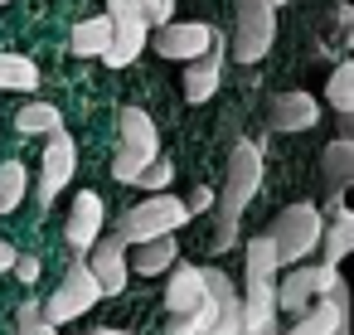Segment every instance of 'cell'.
Wrapping results in <instances>:
<instances>
[{
    "mask_svg": "<svg viewBox=\"0 0 354 335\" xmlns=\"http://www.w3.org/2000/svg\"><path fill=\"white\" fill-rule=\"evenodd\" d=\"M97 233H102V199H97L93 190H83V194L73 199V214H68L64 238H68V248H73V253H88Z\"/></svg>",
    "mask_w": 354,
    "mask_h": 335,
    "instance_id": "e0dca14e",
    "label": "cell"
},
{
    "mask_svg": "<svg viewBox=\"0 0 354 335\" xmlns=\"http://www.w3.org/2000/svg\"><path fill=\"white\" fill-rule=\"evenodd\" d=\"M257 185H262V151L252 146V141H238L233 151H228V175H223V190L214 194V214H218V228H214V253H228L238 238V214L252 204V194H257Z\"/></svg>",
    "mask_w": 354,
    "mask_h": 335,
    "instance_id": "7a4b0ae2",
    "label": "cell"
},
{
    "mask_svg": "<svg viewBox=\"0 0 354 335\" xmlns=\"http://www.w3.org/2000/svg\"><path fill=\"white\" fill-rule=\"evenodd\" d=\"M267 127L272 132H306V127H315V98H306V93H272V102H267Z\"/></svg>",
    "mask_w": 354,
    "mask_h": 335,
    "instance_id": "9a60e30c",
    "label": "cell"
},
{
    "mask_svg": "<svg viewBox=\"0 0 354 335\" xmlns=\"http://www.w3.org/2000/svg\"><path fill=\"white\" fill-rule=\"evenodd\" d=\"M15 127H20L25 136H35V132H54V127H64V117H59V107H49V102H25V107L15 112Z\"/></svg>",
    "mask_w": 354,
    "mask_h": 335,
    "instance_id": "484cf974",
    "label": "cell"
},
{
    "mask_svg": "<svg viewBox=\"0 0 354 335\" xmlns=\"http://www.w3.org/2000/svg\"><path fill=\"white\" fill-rule=\"evenodd\" d=\"M25 185H30V170H25L20 161H6V165H0V214H15V209H20Z\"/></svg>",
    "mask_w": 354,
    "mask_h": 335,
    "instance_id": "d4e9b609",
    "label": "cell"
},
{
    "mask_svg": "<svg viewBox=\"0 0 354 335\" xmlns=\"http://www.w3.org/2000/svg\"><path fill=\"white\" fill-rule=\"evenodd\" d=\"M88 335H127V330H112V325H102V330H88Z\"/></svg>",
    "mask_w": 354,
    "mask_h": 335,
    "instance_id": "1f68e13d",
    "label": "cell"
},
{
    "mask_svg": "<svg viewBox=\"0 0 354 335\" xmlns=\"http://www.w3.org/2000/svg\"><path fill=\"white\" fill-rule=\"evenodd\" d=\"M335 277H339V272H335L330 262H320V267H296V272H286V282L277 287V306H281L286 316H301L315 296L330 291Z\"/></svg>",
    "mask_w": 354,
    "mask_h": 335,
    "instance_id": "9c48e42d",
    "label": "cell"
},
{
    "mask_svg": "<svg viewBox=\"0 0 354 335\" xmlns=\"http://www.w3.org/2000/svg\"><path fill=\"white\" fill-rule=\"evenodd\" d=\"M354 180V141L349 136H335L320 156V190H325V204H335Z\"/></svg>",
    "mask_w": 354,
    "mask_h": 335,
    "instance_id": "5bb4252c",
    "label": "cell"
},
{
    "mask_svg": "<svg viewBox=\"0 0 354 335\" xmlns=\"http://www.w3.org/2000/svg\"><path fill=\"white\" fill-rule=\"evenodd\" d=\"M10 272H15L20 282H35V277H39V262H35V257H20V253H15V262H10Z\"/></svg>",
    "mask_w": 354,
    "mask_h": 335,
    "instance_id": "f1b7e54d",
    "label": "cell"
},
{
    "mask_svg": "<svg viewBox=\"0 0 354 335\" xmlns=\"http://www.w3.org/2000/svg\"><path fill=\"white\" fill-rule=\"evenodd\" d=\"M320 209L315 204H286L252 243H248V277H277V267L301 262L320 243Z\"/></svg>",
    "mask_w": 354,
    "mask_h": 335,
    "instance_id": "6da1fadb",
    "label": "cell"
},
{
    "mask_svg": "<svg viewBox=\"0 0 354 335\" xmlns=\"http://www.w3.org/2000/svg\"><path fill=\"white\" fill-rule=\"evenodd\" d=\"M107 39H112V15L83 20V25L73 30V54H78V59H97V54L107 49Z\"/></svg>",
    "mask_w": 354,
    "mask_h": 335,
    "instance_id": "603a6c76",
    "label": "cell"
},
{
    "mask_svg": "<svg viewBox=\"0 0 354 335\" xmlns=\"http://www.w3.org/2000/svg\"><path fill=\"white\" fill-rule=\"evenodd\" d=\"M330 214H335V224H330V228H320V243H315V248H320V257L335 267V262L354 248V219H349V209H344L339 199L330 204Z\"/></svg>",
    "mask_w": 354,
    "mask_h": 335,
    "instance_id": "44dd1931",
    "label": "cell"
},
{
    "mask_svg": "<svg viewBox=\"0 0 354 335\" xmlns=\"http://www.w3.org/2000/svg\"><path fill=\"white\" fill-rule=\"evenodd\" d=\"M223 35L218 30H209V44L189 59V73H185V98L189 102H209L214 93H218V78H223Z\"/></svg>",
    "mask_w": 354,
    "mask_h": 335,
    "instance_id": "30bf717a",
    "label": "cell"
},
{
    "mask_svg": "<svg viewBox=\"0 0 354 335\" xmlns=\"http://www.w3.org/2000/svg\"><path fill=\"white\" fill-rule=\"evenodd\" d=\"M272 6H286V0H272Z\"/></svg>",
    "mask_w": 354,
    "mask_h": 335,
    "instance_id": "d6a6232c",
    "label": "cell"
},
{
    "mask_svg": "<svg viewBox=\"0 0 354 335\" xmlns=\"http://www.w3.org/2000/svg\"><path fill=\"white\" fill-rule=\"evenodd\" d=\"M286 335H349V287L335 277L330 291H325V301L315 296V306H306L301 320Z\"/></svg>",
    "mask_w": 354,
    "mask_h": 335,
    "instance_id": "52a82bcc",
    "label": "cell"
},
{
    "mask_svg": "<svg viewBox=\"0 0 354 335\" xmlns=\"http://www.w3.org/2000/svg\"><path fill=\"white\" fill-rule=\"evenodd\" d=\"M107 15L112 20L117 15H136V20H146V30H156V25H165L175 15V0H107Z\"/></svg>",
    "mask_w": 354,
    "mask_h": 335,
    "instance_id": "7402d4cb",
    "label": "cell"
},
{
    "mask_svg": "<svg viewBox=\"0 0 354 335\" xmlns=\"http://www.w3.org/2000/svg\"><path fill=\"white\" fill-rule=\"evenodd\" d=\"M185 204H189V214H194V209H209V204H214V194H209V190L199 185V190H194V194H189Z\"/></svg>",
    "mask_w": 354,
    "mask_h": 335,
    "instance_id": "f546056e",
    "label": "cell"
},
{
    "mask_svg": "<svg viewBox=\"0 0 354 335\" xmlns=\"http://www.w3.org/2000/svg\"><path fill=\"white\" fill-rule=\"evenodd\" d=\"M0 6H10V0H0Z\"/></svg>",
    "mask_w": 354,
    "mask_h": 335,
    "instance_id": "836d02e7",
    "label": "cell"
},
{
    "mask_svg": "<svg viewBox=\"0 0 354 335\" xmlns=\"http://www.w3.org/2000/svg\"><path fill=\"white\" fill-rule=\"evenodd\" d=\"M141 49H146V20L117 15V20H112V39H107V49H102L97 59H107L112 69H127V64H136Z\"/></svg>",
    "mask_w": 354,
    "mask_h": 335,
    "instance_id": "2e32d148",
    "label": "cell"
},
{
    "mask_svg": "<svg viewBox=\"0 0 354 335\" xmlns=\"http://www.w3.org/2000/svg\"><path fill=\"white\" fill-rule=\"evenodd\" d=\"M170 267H175V262H170ZM165 311H214V301H209V287H204L199 267H175V272H170Z\"/></svg>",
    "mask_w": 354,
    "mask_h": 335,
    "instance_id": "ac0fdd59",
    "label": "cell"
},
{
    "mask_svg": "<svg viewBox=\"0 0 354 335\" xmlns=\"http://www.w3.org/2000/svg\"><path fill=\"white\" fill-rule=\"evenodd\" d=\"M88 267H93V277H97V287H102V296H117L122 287H127V238L122 233H112V238H93V257H88Z\"/></svg>",
    "mask_w": 354,
    "mask_h": 335,
    "instance_id": "7c38bea8",
    "label": "cell"
},
{
    "mask_svg": "<svg viewBox=\"0 0 354 335\" xmlns=\"http://www.w3.org/2000/svg\"><path fill=\"white\" fill-rule=\"evenodd\" d=\"M151 156H160L156 122H151L141 107H122V117H117V161H112V180L131 185L136 170H141Z\"/></svg>",
    "mask_w": 354,
    "mask_h": 335,
    "instance_id": "3957f363",
    "label": "cell"
},
{
    "mask_svg": "<svg viewBox=\"0 0 354 335\" xmlns=\"http://www.w3.org/2000/svg\"><path fill=\"white\" fill-rule=\"evenodd\" d=\"M160 35H156V49H160V59H194L204 44H209V25H156Z\"/></svg>",
    "mask_w": 354,
    "mask_h": 335,
    "instance_id": "d6986e66",
    "label": "cell"
},
{
    "mask_svg": "<svg viewBox=\"0 0 354 335\" xmlns=\"http://www.w3.org/2000/svg\"><path fill=\"white\" fill-rule=\"evenodd\" d=\"M20 335H59V325H49L35 301H25V306H20Z\"/></svg>",
    "mask_w": 354,
    "mask_h": 335,
    "instance_id": "83f0119b",
    "label": "cell"
},
{
    "mask_svg": "<svg viewBox=\"0 0 354 335\" xmlns=\"http://www.w3.org/2000/svg\"><path fill=\"white\" fill-rule=\"evenodd\" d=\"M175 238L170 233H156V238H141L131 253H127V267L131 272H141V277H156V272H165L170 262H175Z\"/></svg>",
    "mask_w": 354,
    "mask_h": 335,
    "instance_id": "ffe728a7",
    "label": "cell"
},
{
    "mask_svg": "<svg viewBox=\"0 0 354 335\" xmlns=\"http://www.w3.org/2000/svg\"><path fill=\"white\" fill-rule=\"evenodd\" d=\"M35 83H39L35 59H25V54H0V88H10V93H30Z\"/></svg>",
    "mask_w": 354,
    "mask_h": 335,
    "instance_id": "cb8c5ba5",
    "label": "cell"
},
{
    "mask_svg": "<svg viewBox=\"0 0 354 335\" xmlns=\"http://www.w3.org/2000/svg\"><path fill=\"white\" fill-rule=\"evenodd\" d=\"M204 287H209V301H214V325L209 335H238L243 330V296H238V282L223 272V267H199Z\"/></svg>",
    "mask_w": 354,
    "mask_h": 335,
    "instance_id": "ba28073f",
    "label": "cell"
},
{
    "mask_svg": "<svg viewBox=\"0 0 354 335\" xmlns=\"http://www.w3.org/2000/svg\"><path fill=\"white\" fill-rule=\"evenodd\" d=\"M233 10H238L233 54H238V64H257V59L272 49V35H277V6H272V0H233Z\"/></svg>",
    "mask_w": 354,
    "mask_h": 335,
    "instance_id": "8992f818",
    "label": "cell"
},
{
    "mask_svg": "<svg viewBox=\"0 0 354 335\" xmlns=\"http://www.w3.org/2000/svg\"><path fill=\"white\" fill-rule=\"evenodd\" d=\"M97 296H102V287H97L93 267H88L83 257H73L68 272H64V282H59V287L49 291V301H44V320H49V325H68V320L88 316V311L97 306Z\"/></svg>",
    "mask_w": 354,
    "mask_h": 335,
    "instance_id": "5b68a950",
    "label": "cell"
},
{
    "mask_svg": "<svg viewBox=\"0 0 354 335\" xmlns=\"http://www.w3.org/2000/svg\"><path fill=\"white\" fill-rule=\"evenodd\" d=\"M10 262H15V248H10L6 238H0V272H10Z\"/></svg>",
    "mask_w": 354,
    "mask_h": 335,
    "instance_id": "4dcf8cb0",
    "label": "cell"
},
{
    "mask_svg": "<svg viewBox=\"0 0 354 335\" xmlns=\"http://www.w3.org/2000/svg\"><path fill=\"white\" fill-rule=\"evenodd\" d=\"M185 224H189V204L175 199V194H165V190H151V199L131 204V209L117 219V233H122L127 243H141V238H156V233H175V228H185Z\"/></svg>",
    "mask_w": 354,
    "mask_h": 335,
    "instance_id": "277c9868",
    "label": "cell"
},
{
    "mask_svg": "<svg viewBox=\"0 0 354 335\" xmlns=\"http://www.w3.org/2000/svg\"><path fill=\"white\" fill-rule=\"evenodd\" d=\"M73 180V136L64 127L49 132V146H44V161H39V204L49 209V199Z\"/></svg>",
    "mask_w": 354,
    "mask_h": 335,
    "instance_id": "8fae6325",
    "label": "cell"
},
{
    "mask_svg": "<svg viewBox=\"0 0 354 335\" xmlns=\"http://www.w3.org/2000/svg\"><path fill=\"white\" fill-rule=\"evenodd\" d=\"M238 335H277V291H272V277H248V287H243V330Z\"/></svg>",
    "mask_w": 354,
    "mask_h": 335,
    "instance_id": "4fadbf2b",
    "label": "cell"
},
{
    "mask_svg": "<svg viewBox=\"0 0 354 335\" xmlns=\"http://www.w3.org/2000/svg\"><path fill=\"white\" fill-rule=\"evenodd\" d=\"M325 98H330V107H335V112H354V64H339V69L330 73Z\"/></svg>",
    "mask_w": 354,
    "mask_h": 335,
    "instance_id": "4316f807",
    "label": "cell"
}]
</instances>
